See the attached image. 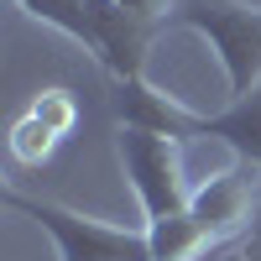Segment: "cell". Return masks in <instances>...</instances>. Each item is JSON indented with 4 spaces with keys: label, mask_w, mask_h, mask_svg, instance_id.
I'll return each instance as SVG.
<instances>
[{
    "label": "cell",
    "mask_w": 261,
    "mask_h": 261,
    "mask_svg": "<svg viewBox=\"0 0 261 261\" xmlns=\"http://www.w3.org/2000/svg\"><path fill=\"white\" fill-rule=\"evenodd\" d=\"M6 209L37 220L42 230L53 235L58 246V261H151V235L136 230V225H105V220H89L58 199H37V193H21L16 183L0 188Z\"/></svg>",
    "instance_id": "obj_1"
},
{
    "label": "cell",
    "mask_w": 261,
    "mask_h": 261,
    "mask_svg": "<svg viewBox=\"0 0 261 261\" xmlns=\"http://www.w3.org/2000/svg\"><path fill=\"white\" fill-rule=\"evenodd\" d=\"M172 21H183L188 32L209 42V53L220 58L230 99L251 94L261 84V6L246 0H178Z\"/></svg>",
    "instance_id": "obj_2"
},
{
    "label": "cell",
    "mask_w": 261,
    "mask_h": 261,
    "mask_svg": "<svg viewBox=\"0 0 261 261\" xmlns=\"http://www.w3.org/2000/svg\"><path fill=\"white\" fill-rule=\"evenodd\" d=\"M115 151H120V167H125V178H130V188L141 199L146 225H162V220H172V214H183L193 204V188L183 178V141L157 136V130L120 125Z\"/></svg>",
    "instance_id": "obj_3"
},
{
    "label": "cell",
    "mask_w": 261,
    "mask_h": 261,
    "mask_svg": "<svg viewBox=\"0 0 261 261\" xmlns=\"http://www.w3.org/2000/svg\"><path fill=\"white\" fill-rule=\"evenodd\" d=\"M256 193H261V178H256L251 162L209 178L204 188H193L188 214H193V225H199L209 251L214 246H235L241 235H251V225H256Z\"/></svg>",
    "instance_id": "obj_4"
},
{
    "label": "cell",
    "mask_w": 261,
    "mask_h": 261,
    "mask_svg": "<svg viewBox=\"0 0 261 261\" xmlns=\"http://www.w3.org/2000/svg\"><path fill=\"white\" fill-rule=\"evenodd\" d=\"M89 21H94V63L115 84L146 79V53H151V42H157V32L167 21L125 11L120 0H89Z\"/></svg>",
    "instance_id": "obj_5"
},
{
    "label": "cell",
    "mask_w": 261,
    "mask_h": 261,
    "mask_svg": "<svg viewBox=\"0 0 261 261\" xmlns=\"http://www.w3.org/2000/svg\"><path fill=\"white\" fill-rule=\"evenodd\" d=\"M199 136L225 141L241 162L261 167V84H256L251 94L230 99L225 110H214V115H199V110H193V115H188V141H199Z\"/></svg>",
    "instance_id": "obj_6"
},
{
    "label": "cell",
    "mask_w": 261,
    "mask_h": 261,
    "mask_svg": "<svg viewBox=\"0 0 261 261\" xmlns=\"http://www.w3.org/2000/svg\"><path fill=\"white\" fill-rule=\"evenodd\" d=\"M115 110H120V125H136V130H157V136L188 141V115H193V110H188L183 99L151 89L146 79L115 84Z\"/></svg>",
    "instance_id": "obj_7"
},
{
    "label": "cell",
    "mask_w": 261,
    "mask_h": 261,
    "mask_svg": "<svg viewBox=\"0 0 261 261\" xmlns=\"http://www.w3.org/2000/svg\"><path fill=\"white\" fill-rule=\"evenodd\" d=\"M37 21H47V27H58L63 37L84 42V47L94 53V21H89V0H21Z\"/></svg>",
    "instance_id": "obj_8"
},
{
    "label": "cell",
    "mask_w": 261,
    "mask_h": 261,
    "mask_svg": "<svg viewBox=\"0 0 261 261\" xmlns=\"http://www.w3.org/2000/svg\"><path fill=\"white\" fill-rule=\"evenodd\" d=\"M58 141H63L58 130H53V125H42V120L27 115V110H21V120L11 125V157H16L21 167H42V162L58 151Z\"/></svg>",
    "instance_id": "obj_9"
},
{
    "label": "cell",
    "mask_w": 261,
    "mask_h": 261,
    "mask_svg": "<svg viewBox=\"0 0 261 261\" xmlns=\"http://www.w3.org/2000/svg\"><path fill=\"white\" fill-rule=\"evenodd\" d=\"M27 115H37L42 125H53L58 136H68V130L79 125V105H73V94H68V89H42V94H32Z\"/></svg>",
    "instance_id": "obj_10"
},
{
    "label": "cell",
    "mask_w": 261,
    "mask_h": 261,
    "mask_svg": "<svg viewBox=\"0 0 261 261\" xmlns=\"http://www.w3.org/2000/svg\"><path fill=\"white\" fill-rule=\"evenodd\" d=\"M125 11H141V16H157V21H172L178 11V0H120Z\"/></svg>",
    "instance_id": "obj_11"
}]
</instances>
